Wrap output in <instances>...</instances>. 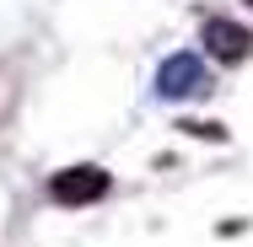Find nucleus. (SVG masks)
<instances>
[{
	"label": "nucleus",
	"mask_w": 253,
	"mask_h": 247,
	"mask_svg": "<svg viewBox=\"0 0 253 247\" xmlns=\"http://www.w3.org/2000/svg\"><path fill=\"white\" fill-rule=\"evenodd\" d=\"M205 49L215 54L221 65H243L253 54V33L237 27V22H226V16H210V22H205Z\"/></svg>",
	"instance_id": "nucleus-3"
},
{
	"label": "nucleus",
	"mask_w": 253,
	"mask_h": 247,
	"mask_svg": "<svg viewBox=\"0 0 253 247\" xmlns=\"http://www.w3.org/2000/svg\"><path fill=\"white\" fill-rule=\"evenodd\" d=\"M102 194H108V172H102V167H65V172L49 177V199L65 204V210L92 204V199H102Z\"/></svg>",
	"instance_id": "nucleus-2"
},
{
	"label": "nucleus",
	"mask_w": 253,
	"mask_h": 247,
	"mask_svg": "<svg viewBox=\"0 0 253 247\" xmlns=\"http://www.w3.org/2000/svg\"><path fill=\"white\" fill-rule=\"evenodd\" d=\"M248 5H253V0H248Z\"/></svg>",
	"instance_id": "nucleus-5"
},
{
	"label": "nucleus",
	"mask_w": 253,
	"mask_h": 247,
	"mask_svg": "<svg viewBox=\"0 0 253 247\" xmlns=\"http://www.w3.org/2000/svg\"><path fill=\"white\" fill-rule=\"evenodd\" d=\"M205 92H210V75L194 54H172L156 70V97H167V102H189V97H205Z\"/></svg>",
	"instance_id": "nucleus-1"
},
{
	"label": "nucleus",
	"mask_w": 253,
	"mask_h": 247,
	"mask_svg": "<svg viewBox=\"0 0 253 247\" xmlns=\"http://www.w3.org/2000/svg\"><path fill=\"white\" fill-rule=\"evenodd\" d=\"M189 135H200V140H226V129L221 124H183Z\"/></svg>",
	"instance_id": "nucleus-4"
}]
</instances>
